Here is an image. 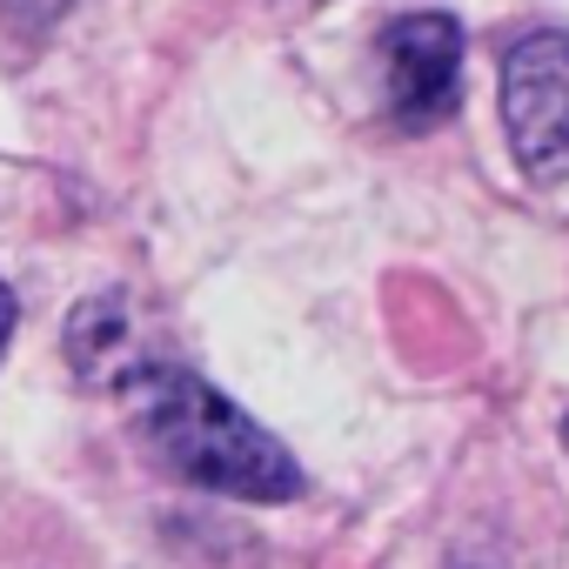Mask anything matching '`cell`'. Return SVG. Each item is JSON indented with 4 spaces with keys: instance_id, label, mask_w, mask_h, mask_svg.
Listing matches in <instances>:
<instances>
[{
    "instance_id": "obj_3",
    "label": "cell",
    "mask_w": 569,
    "mask_h": 569,
    "mask_svg": "<svg viewBox=\"0 0 569 569\" xmlns=\"http://www.w3.org/2000/svg\"><path fill=\"white\" fill-rule=\"evenodd\" d=\"M382 101L402 128H436L456 114L462 94V28L449 14H402L376 41Z\"/></svg>"
},
{
    "instance_id": "obj_5",
    "label": "cell",
    "mask_w": 569,
    "mask_h": 569,
    "mask_svg": "<svg viewBox=\"0 0 569 569\" xmlns=\"http://www.w3.org/2000/svg\"><path fill=\"white\" fill-rule=\"evenodd\" d=\"M0 14H8V28H21V34H48L68 14V0H0Z\"/></svg>"
},
{
    "instance_id": "obj_1",
    "label": "cell",
    "mask_w": 569,
    "mask_h": 569,
    "mask_svg": "<svg viewBox=\"0 0 569 569\" xmlns=\"http://www.w3.org/2000/svg\"><path fill=\"white\" fill-rule=\"evenodd\" d=\"M121 389H128L134 429L148 436V449L174 476H188V482H201L214 496H234V502H289V496H302L296 456L281 449L254 416H241L221 389H208L201 376H188L174 362H148Z\"/></svg>"
},
{
    "instance_id": "obj_4",
    "label": "cell",
    "mask_w": 569,
    "mask_h": 569,
    "mask_svg": "<svg viewBox=\"0 0 569 569\" xmlns=\"http://www.w3.org/2000/svg\"><path fill=\"white\" fill-rule=\"evenodd\" d=\"M68 362L88 382H101V389H121L128 376L148 369L141 362V336H134V322H128V309L114 296H101V302H88V309L68 316Z\"/></svg>"
},
{
    "instance_id": "obj_7",
    "label": "cell",
    "mask_w": 569,
    "mask_h": 569,
    "mask_svg": "<svg viewBox=\"0 0 569 569\" xmlns=\"http://www.w3.org/2000/svg\"><path fill=\"white\" fill-rule=\"evenodd\" d=\"M562 442H569V422H562Z\"/></svg>"
},
{
    "instance_id": "obj_6",
    "label": "cell",
    "mask_w": 569,
    "mask_h": 569,
    "mask_svg": "<svg viewBox=\"0 0 569 569\" xmlns=\"http://www.w3.org/2000/svg\"><path fill=\"white\" fill-rule=\"evenodd\" d=\"M14 316H21V302H14L8 281H0V349H8V336H14Z\"/></svg>"
},
{
    "instance_id": "obj_2",
    "label": "cell",
    "mask_w": 569,
    "mask_h": 569,
    "mask_svg": "<svg viewBox=\"0 0 569 569\" xmlns=\"http://www.w3.org/2000/svg\"><path fill=\"white\" fill-rule=\"evenodd\" d=\"M502 128L529 181L569 174V34H529L502 61Z\"/></svg>"
}]
</instances>
